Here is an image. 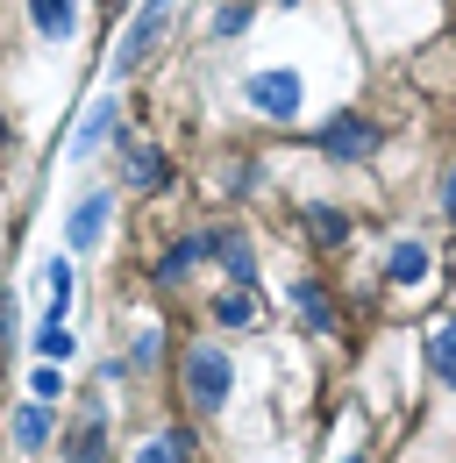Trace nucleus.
<instances>
[{
  "label": "nucleus",
  "mask_w": 456,
  "mask_h": 463,
  "mask_svg": "<svg viewBox=\"0 0 456 463\" xmlns=\"http://www.w3.org/2000/svg\"><path fill=\"white\" fill-rule=\"evenodd\" d=\"M171 14H178V0H136V14H128V29L114 36V51H108L114 79H128V71H143V58L157 51V36L171 29Z\"/></svg>",
  "instance_id": "f257e3e1"
},
{
  "label": "nucleus",
  "mask_w": 456,
  "mask_h": 463,
  "mask_svg": "<svg viewBox=\"0 0 456 463\" xmlns=\"http://www.w3.org/2000/svg\"><path fill=\"white\" fill-rule=\"evenodd\" d=\"M228 385H235L228 349L200 343L193 356H185V392H193V406H200V413H222V406H228Z\"/></svg>",
  "instance_id": "f03ea898"
},
{
  "label": "nucleus",
  "mask_w": 456,
  "mask_h": 463,
  "mask_svg": "<svg viewBox=\"0 0 456 463\" xmlns=\"http://www.w3.org/2000/svg\"><path fill=\"white\" fill-rule=\"evenodd\" d=\"M242 100H250L257 115H271V121H292L299 115V71H285V64L250 71V79H242Z\"/></svg>",
  "instance_id": "7ed1b4c3"
},
{
  "label": "nucleus",
  "mask_w": 456,
  "mask_h": 463,
  "mask_svg": "<svg viewBox=\"0 0 456 463\" xmlns=\"http://www.w3.org/2000/svg\"><path fill=\"white\" fill-rule=\"evenodd\" d=\"M321 150L342 157V165H356V157H371V150H378V128H371L364 115H336L328 128H321Z\"/></svg>",
  "instance_id": "20e7f679"
},
{
  "label": "nucleus",
  "mask_w": 456,
  "mask_h": 463,
  "mask_svg": "<svg viewBox=\"0 0 456 463\" xmlns=\"http://www.w3.org/2000/svg\"><path fill=\"white\" fill-rule=\"evenodd\" d=\"M108 222H114V193H86V200L71 207V222H64V242H71V250H93V242L108 235Z\"/></svg>",
  "instance_id": "39448f33"
},
{
  "label": "nucleus",
  "mask_w": 456,
  "mask_h": 463,
  "mask_svg": "<svg viewBox=\"0 0 456 463\" xmlns=\"http://www.w3.org/2000/svg\"><path fill=\"white\" fill-rule=\"evenodd\" d=\"M29 22L43 43H71L79 36V0H29Z\"/></svg>",
  "instance_id": "423d86ee"
},
{
  "label": "nucleus",
  "mask_w": 456,
  "mask_h": 463,
  "mask_svg": "<svg viewBox=\"0 0 456 463\" xmlns=\"http://www.w3.org/2000/svg\"><path fill=\"white\" fill-rule=\"evenodd\" d=\"M64 463H108V428H100V406L64 435Z\"/></svg>",
  "instance_id": "0eeeda50"
},
{
  "label": "nucleus",
  "mask_w": 456,
  "mask_h": 463,
  "mask_svg": "<svg viewBox=\"0 0 456 463\" xmlns=\"http://www.w3.org/2000/svg\"><path fill=\"white\" fill-rule=\"evenodd\" d=\"M114 121H121V108H114V93H100V100L86 108V128L71 136V157H93V150L108 143V128H114Z\"/></svg>",
  "instance_id": "6e6552de"
},
{
  "label": "nucleus",
  "mask_w": 456,
  "mask_h": 463,
  "mask_svg": "<svg viewBox=\"0 0 456 463\" xmlns=\"http://www.w3.org/2000/svg\"><path fill=\"white\" fill-rule=\"evenodd\" d=\"M214 235H222V229H207V235H185V242L171 250L165 264H157V279H165V286H171V279H185V271H193L200 257H214Z\"/></svg>",
  "instance_id": "1a4fd4ad"
},
{
  "label": "nucleus",
  "mask_w": 456,
  "mask_h": 463,
  "mask_svg": "<svg viewBox=\"0 0 456 463\" xmlns=\"http://www.w3.org/2000/svg\"><path fill=\"white\" fill-rule=\"evenodd\" d=\"M43 442H51V406L43 400L14 406V449H43Z\"/></svg>",
  "instance_id": "9d476101"
},
{
  "label": "nucleus",
  "mask_w": 456,
  "mask_h": 463,
  "mask_svg": "<svg viewBox=\"0 0 456 463\" xmlns=\"http://www.w3.org/2000/svg\"><path fill=\"white\" fill-rule=\"evenodd\" d=\"M385 279H393V286H421V279H428V250H421V242H393Z\"/></svg>",
  "instance_id": "9b49d317"
},
{
  "label": "nucleus",
  "mask_w": 456,
  "mask_h": 463,
  "mask_svg": "<svg viewBox=\"0 0 456 463\" xmlns=\"http://www.w3.org/2000/svg\"><path fill=\"white\" fill-rule=\"evenodd\" d=\"M43 292H51V321L71 314V257H51L43 264Z\"/></svg>",
  "instance_id": "f8f14e48"
},
{
  "label": "nucleus",
  "mask_w": 456,
  "mask_h": 463,
  "mask_svg": "<svg viewBox=\"0 0 456 463\" xmlns=\"http://www.w3.org/2000/svg\"><path fill=\"white\" fill-rule=\"evenodd\" d=\"M214 321H222V328H250V321H257V307H250V286L214 292Z\"/></svg>",
  "instance_id": "ddd939ff"
},
{
  "label": "nucleus",
  "mask_w": 456,
  "mask_h": 463,
  "mask_svg": "<svg viewBox=\"0 0 456 463\" xmlns=\"http://www.w3.org/2000/svg\"><path fill=\"white\" fill-rule=\"evenodd\" d=\"M428 364H435V378H450V371H456V328H450V321L428 328Z\"/></svg>",
  "instance_id": "4468645a"
},
{
  "label": "nucleus",
  "mask_w": 456,
  "mask_h": 463,
  "mask_svg": "<svg viewBox=\"0 0 456 463\" xmlns=\"http://www.w3.org/2000/svg\"><path fill=\"white\" fill-rule=\"evenodd\" d=\"M185 457H193V435H157L136 449V463H185Z\"/></svg>",
  "instance_id": "2eb2a0df"
},
{
  "label": "nucleus",
  "mask_w": 456,
  "mask_h": 463,
  "mask_svg": "<svg viewBox=\"0 0 456 463\" xmlns=\"http://www.w3.org/2000/svg\"><path fill=\"white\" fill-rule=\"evenodd\" d=\"M292 299H299V314H307L314 328H336V314H328V292L314 286V279H299V286H292Z\"/></svg>",
  "instance_id": "dca6fc26"
},
{
  "label": "nucleus",
  "mask_w": 456,
  "mask_h": 463,
  "mask_svg": "<svg viewBox=\"0 0 456 463\" xmlns=\"http://www.w3.org/2000/svg\"><path fill=\"white\" fill-rule=\"evenodd\" d=\"M71 335H64V321H43V328H36V356H43V364H64V356H71Z\"/></svg>",
  "instance_id": "f3484780"
},
{
  "label": "nucleus",
  "mask_w": 456,
  "mask_h": 463,
  "mask_svg": "<svg viewBox=\"0 0 456 463\" xmlns=\"http://www.w3.org/2000/svg\"><path fill=\"white\" fill-rule=\"evenodd\" d=\"M165 165H157V150H143V143H128V185H157Z\"/></svg>",
  "instance_id": "a211bd4d"
},
{
  "label": "nucleus",
  "mask_w": 456,
  "mask_h": 463,
  "mask_svg": "<svg viewBox=\"0 0 456 463\" xmlns=\"http://www.w3.org/2000/svg\"><path fill=\"white\" fill-rule=\"evenodd\" d=\"M307 222L321 242H349V214H336V207H307Z\"/></svg>",
  "instance_id": "6ab92c4d"
},
{
  "label": "nucleus",
  "mask_w": 456,
  "mask_h": 463,
  "mask_svg": "<svg viewBox=\"0 0 456 463\" xmlns=\"http://www.w3.org/2000/svg\"><path fill=\"white\" fill-rule=\"evenodd\" d=\"M242 29H250V7H242V0H222V7H214V36H242Z\"/></svg>",
  "instance_id": "aec40b11"
},
{
  "label": "nucleus",
  "mask_w": 456,
  "mask_h": 463,
  "mask_svg": "<svg viewBox=\"0 0 456 463\" xmlns=\"http://www.w3.org/2000/svg\"><path fill=\"white\" fill-rule=\"evenodd\" d=\"M57 392H64V378H57V364H43L36 371V400H57Z\"/></svg>",
  "instance_id": "412c9836"
},
{
  "label": "nucleus",
  "mask_w": 456,
  "mask_h": 463,
  "mask_svg": "<svg viewBox=\"0 0 456 463\" xmlns=\"http://www.w3.org/2000/svg\"><path fill=\"white\" fill-rule=\"evenodd\" d=\"M279 7H292V0H279Z\"/></svg>",
  "instance_id": "4be33fe9"
}]
</instances>
